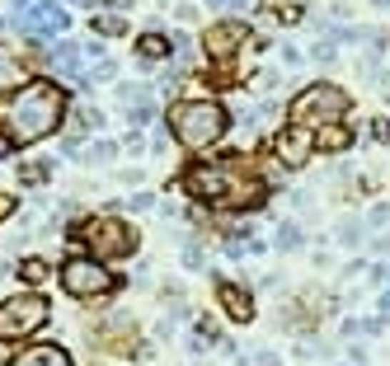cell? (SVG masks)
Returning a JSON list of instances; mask_svg holds the SVG:
<instances>
[{
	"instance_id": "obj_13",
	"label": "cell",
	"mask_w": 390,
	"mask_h": 366,
	"mask_svg": "<svg viewBox=\"0 0 390 366\" xmlns=\"http://www.w3.org/2000/svg\"><path fill=\"white\" fill-rule=\"evenodd\" d=\"M216 296H221V310L231 315V320H249V315H254V305H249V291H240V287H221Z\"/></svg>"
},
{
	"instance_id": "obj_14",
	"label": "cell",
	"mask_w": 390,
	"mask_h": 366,
	"mask_svg": "<svg viewBox=\"0 0 390 366\" xmlns=\"http://www.w3.org/2000/svg\"><path fill=\"white\" fill-rule=\"evenodd\" d=\"M282 249V254H291V249H301V225L296 221H287V225H278V240H273Z\"/></svg>"
},
{
	"instance_id": "obj_20",
	"label": "cell",
	"mask_w": 390,
	"mask_h": 366,
	"mask_svg": "<svg viewBox=\"0 0 390 366\" xmlns=\"http://www.w3.org/2000/svg\"><path fill=\"white\" fill-rule=\"evenodd\" d=\"M24 278H29V282H43L47 278V263H43V258H29V263H24Z\"/></svg>"
},
{
	"instance_id": "obj_3",
	"label": "cell",
	"mask_w": 390,
	"mask_h": 366,
	"mask_svg": "<svg viewBox=\"0 0 390 366\" xmlns=\"http://www.w3.org/2000/svg\"><path fill=\"white\" fill-rule=\"evenodd\" d=\"M169 122H174L179 146H189V151H202V146L221 141V132H226V113H221V103H212V99L174 103V108H169Z\"/></svg>"
},
{
	"instance_id": "obj_16",
	"label": "cell",
	"mask_w": 390,
	"mask_h": 366,
	"mask_svg": "<svg viewBox=\"0 0 390 366\" xmlns=\"http://www.w3.org/2000/svg\"><path fill=\"white\" fill-rule=\"evenodd\" d=\"M141 99H151V94H146V85H118V103H127V108H132V103H141Z\"/></svg>"
},
{
	"instance_id": "obj_21",
	"label": "cell",
	"mask_w": 390,
	"mask_h": 366,
	"mask_svg": "<svg viewBox=\"0 0 390 366\" xmlns=\"http://www.w3.org/2000/svg\"><path fill=\"white\" fill-rule=\"evenodd\" d=\"M311 56H315V61H334L339 52H334V43H329V38H320V43L311 47Z\"/></svg>"
},
{
	"instance_id": "obj_10",
	"label": "cell",
	"mask_w": 390,
	"mask_h": 366,
	"mask_svg": "<svg viewBox=\"0 0 390 366\" xmlns=\"http://www.w3.org/2000/svg\"><path fill=\"white\" fill-rule=\"evenodd\" d=\"M10 366H71V357L61 352L56 343H38V347H24Z\"/></svg>"
},
{
	"instance_id": "obj_18",
	"label": "cell",
	"mask_w": 390,
	"mask_h": 366,
	"mask_svg": "<svg viewBox=\"0 0 390 366\" xmlns=\"http://www.w3.org/2000/svg\"><path fill=\"white\" fill-rule=\"evenodd\" d=\"M118 156V141H94L89 146V160H113Z\"/></svg>"
},
{
	"instance_id": "obj_9",
	"label": "cell",
	"mask_w": 390,
	"mask_h": 366,
	"mask_svg": "<svg viewBox=\"0 0 390 366\" xmlns=\"http://www.w3.org/2000/svg\"><path fill=\"white\" fill-rule=\"evenodd\" d=\"M24 80H29V56H24L19 47L0 43V94L14 89V85H24Z\"/></svg>"
},
{
	"instance_id": "obj_22",
	"label": "cell",
	"mask_w": 390,
	"mask_h": 366,
	"mask_svg": "<svg viewBox=\"0 0 390 366\" xmlns=\"http://www.w3.org/2000/svg\"><path fill=\"white\" fill-rule=\"evenodd\" d=\"M113 71H118V66L99 56V66H94V76H85V80H89V85H99V80H113Z\"/></svg>"
},
{
	"instance_id": "obj_28",
	"label": "cell",
	"mask_w": 390,
	"mask_h": 366,
	"mask_svg": "<svg viewBox=\"0 0 390 366\" xmlns=\"http://www.w3.org/2000/svg\"><path fill=\"white\" fill-rule=\"evenodd\" d=\"M216 5H221V0H207V10H216Z\"/></svg>"
},
{
	"instance_id": "obj_15",
	"label": "cell",
	"mask_w": 390,
	"mask_h": 366,
	"mask_svg": "<svg viewBox=\"0 0 390 366\" xmlns=\"http://www.w3.org/2000/svg\"><path fill=\"white\" fill-rule=\"evenodd\" d=\"M169 52V38L165 34H146L141 38V56H151V61H156V56H165Z\"/></svg>"
},
{
	"instance_id": "obj_23",
	"label": "cell",
	"mask_w": 390,
	"mask_h": 366,
	"mask_svg": "<svg viewBox=\"0 0 390 366\" xmlns=\"http://www.w3.org/2000/svg\"><path fill=\"white\" fill-rule=\"evenodd\" d=\"M127 207H132V211H146V207H156V202H151V193H136V198H127Z\"/></svg>"
},
{
	"instance_id": "obj_8",
	"label": "cell",
	"mask_w": 390,
	"mask_h": 366,
	"mask_svg": "<svg viewBox=\"0 0 390 366\" xmlns=\"http://www.w3.org/2000/svg\"><path fill=\"white\" fill-rule=\"evenodd\" d=\"M311 146H315V132H306V127H291L287 136H278V160L282 165H306L311 160Z\"/></svg>"
},
{
	"instance_id": "obj_11",
	"label": "cell",
	"mask_w": 390,
	"mask_h": 366,
	"mask_svg": "<svg viewBox=\"0 0 390 366\" xmlns=\"http://www.w3.org/2000/svg\"><path fill=\"white\" fill-rule=\"evenodd\" d=\"M240 43H245V24H221V29L207 34V52L212 56H231Z\"/></svg>"
},
{
	"instance_id": "obj_26",
	"label": "cell",
	"mask_w": 390,
	"mask_h": 366,
	"mask_svg": "<svg viewBox=\"0 0 390 366\" xmlns=\"http://www.w3.org/2000/svg\"><path fill=\"white\" fill-rule=\"evenodd\" d=\"M381 310H386V315H390V291H386V296H381Z\"/></svg>"
},
{
	"instance_id": "obj_24",
	"label": "cell",
	"mask_w": 390,
	"mask_h": 366,
	"mask_svg": "<svg viewBox=\"0 0 390 366\" xmlns=\"http://www.w3.org/2000/svg\"><path fill=\"white\" fill-rule=\"evenodd\" d=\"M184 263H189V268H202V249H198V244H189V249H184Z\"/></svg>"
},
{
	"instance_id": "obj_29",
	"label": "cell",
	"mask_w": 390,
	"mask_h": 366,
	"mask_svg": "<svg viewBox=\"0 0 390 366\" xmlns=\"http://www.w3.org/2000/svg\"><path fill=\"white\" fill-rule=\"evenodd\" d=\"M376 5H390V0H376Z\"/></svg>"
},
{
	"instance_id": "obj_7",
	"label": "cell",
	"mask_w": 390,
	"mask_h": 366,
	"mask_svg": "<svg viewBox=\"0 0 390 366\" xmlns=\"http://www.w3.org/2000/svg\"><path fill=\"white\" fill-rule=\"evenodd\" d=\"M61 287H66L71 296L89 300V296H109L113 278L99 268V258H71V263L61 268Z\"/></svg>"
},
{
	"instance_id": "obj_12",
	"label": "cell",
	"mask_w": 390,
	"mask_h": 366,
	"mask_svg": "<svg viewBox=\"0 0 390 366\" xmlns=\"http://www.w3.org/2000/svg\"><path fill=\"white\" fill-rule=\"evenodd\" d=\"M52 66L61 71V76H80V43H71V38H61V43H52Z\"/></svg>"
},
{
	"instance_id": "obj_5",
	"label": "cell",
	"mask_w": 390,
	"mask_h": 366,
	"mask_svg": "<svg viewBox=\"0 0 390 366\" xmlns=\"http://www.w3.org/2000/svg\"><path fill=\"white\" fill-rule=\"evenodd\" d=\"M47 324V300L34 296V291H24V296H10L0 305V343H14L24 333H34Z\"/></svg>"
},
{
	"instance_id": "obj_2",
	"label": "cell",
	"mask_w": 390,
	"mask_h": 366,
	"mask_svg": "<svg viewBox=\"0 0 390 366\" xmlns=\"http://www.w3.org/2000/svg\"><path fill=\"white\" fill-rule=\"evenodd\" d=\"M189 193L202 202H216V207H240V202H254V183L240 174V156H221L216 165H198L189 169Z\"/></svg>"
},
{
	"instance_id": "obj_4",
	"label": "cell",
	"mask_w": 390,
	"mask_h": 366,
	"mask_svg": "<svg viewBox=\"0 0 390 366\" xmlns=\"http://www.w3.org/2000/svg\"><path fill=\"white\" fill-rule=\"evenodd\" d=\"M344 113H348V94L339 85H311L291 99V122L306 127V132L334 127V122H344Z\"/></svg>"
},
{
	"instance_id": "obj_25",
	"label": "cell",
	"mask_w": 390,
	"mask_h": 366,
	"mask_svg": "<svg viewBox=\"0 0 390 366\" xmlns=\"http://www.w3.org/2000/svg\"><path fill=\"white\" fill-rule=\"evenodd\" d=\"M5 216H10V198H5V193H0V221H5Z\"/></svg>"
},
{
	"instance_id": "obj_27",
	"label": "cell",
	"mask_w": 390,
	"mask_h": 366,
	"mask_svg": "<svg viewBox=\"0 0 390 366\" xmlns=\"http://www.w3.org/2000/svg\"><path fill=\"white\" fill-rule=\"evenodd\" d=\"M376 273H381V278H386V282H390V268H376Z\"/></svg>"
},
{
	"instance_id": "obj_1",
	"label": "cell",
	"mask_w": 390,
	"mask_h": 366,
	"mask_svg": "<svg viewBox=\"0 0 390 366\" xmlns=\"http://www.w3.org/2000/svg\"><path fill=\"white\" fill-rule=\"evenodd\" d=\"M61 108H66V94L52 80H24L19 94L0 103V132L10 146H34L61 122Z\"/></svg>"
},
{
	"instance_id": "obj_17",
	"label": "cell",
	"mask_w": 390,
	"mask_h": 366,
	"mask_svg": "<svg viewBox=\"0 0 390 366\" xmlns=\"http://www.w3.org/2000/svg\"><path fill=\"white\" fill-rule=\"evenodd\" d=\"M339 240H344V244H357V240H362V221H353V216H348V221L339 225Z\"/></svg>"
},
{
	"instance_id": "obj_6",
	"label": "cell",
	"mask_w": 390,
	"mask_h": 366,
	"mask_svg": "<svg viewBox=\"0 0 390 366\" xmlns=\"http://www.w3.org/2000/svg\"><path fill=\"white\" fill-rule=\"evenodd\" d=\"M85 244L94 249V258H127L136 249V235L127 230L123 221H113V216H99V221H89L85 230Z\"/></svg>"
},
{
	"instance_id": "obj_19",
	"label": "cell",
	"mask_w": 390,
	"mask_h": 366,
	"mask_svg": "<svg viewBox=\"0 0 390 366\" xmlns=\"http://www.w3.org/2000/svg\"><path fill=\"white\" fill-rule=\"evenodd\" d=\"M94 29H99V34H123V19H118V14H99Z\"/></svg>"
}]
</instances>
